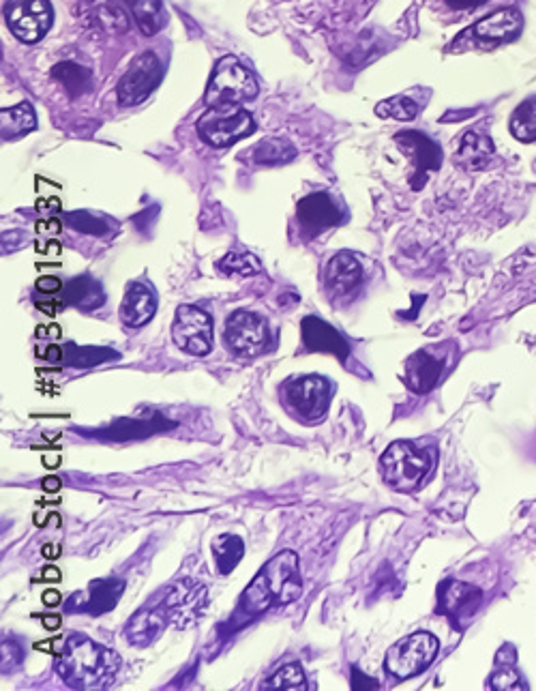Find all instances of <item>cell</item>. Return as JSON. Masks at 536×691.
I'll return each mask as SVG.
<instances>
[{"mask_svg": "<svg viewBox=\"0 0 536 691\" xmlns=\"http://www.w3.org/2000/svg\"><path fill=\"white\" fill-rule=\"evenodd\" d=\"M43 556L46 558L61 556V548H56V546H52V543H48V546H43Z\"/></svg>", "mask_w": 536, "mask_h": 691, "instance_id": "45", "label": "cell"}, {"mask_svg": "<svg viewBox=\"0 0 536 691\" xmlns=\"http://www.w3.org/2000/svg\"><path fill=\"white\" fill-rule=\"evenodd\" d=\"M37 290L39 292H46V294H52V292L63 290V284H61V279H58V277H39L37 279Z\"/></svg>", "mask_w": 536, "mask_h": 691, "instance_id": "39", "label": "cell"}, {"mask_svg": "<svg viewBox=\"0 0 536 691\" xmlns=\"http://www.w3.org/2000/svg\"><path fill=\"white\" fill-rule=\"evenodd\" d=\"M125 3L129 5L144 35L153 37L166 24V11H163L161 0H125Z\"/></svg>", "mask_w": 536, "mask_h": 691, "instance_id": "26", "label": "cell"}, {"mask_svg": "<svg viewBox=\"0 0 536 691\" xmlns=\"http://www.w3.org/2000/svg\"><path fill=\"white\" fill-rule=\"evenodd\" d=\"M125 591L123 580H93L88 584L86 599L82 595H73L67 604V610H78L93 616H101L116 608L118 599H121Z\"/></svg>", "mask_w": 536, "mask_h": 691, "instance_id": "15", "label": "cell"}, {"mask_svg": "<svg viewBox=\"0 0 536 691\" xmlns=\"http://www.w3.org/2000/svg\"><path fill=\"white\" fill-rule=\"evenodd\" d=\"M95 13H97V20L112 33L121 35L129 28L127 11L118 3H114V0H101V3L97 5V9H95Z\"/></svg>", "mask_w": 536, "mask_h": 691, "instance_id": "34", "label": "cell"}, {"mask_svg": "<svg viewBox=\"0 0 536 691\" xmlns=\"http://www.w3.org/2000/svg\"><path fill=\"white\" fill-rule=\"evenodd\" d=\"M163 78V67L153 52H144L131 61L125 76L118 82L121 106H138L151 95Z\"/></svg>", "mask_w": 536, "mask_h": 691, "instance_id": "11", "label": "cell"}, {"mask_svg": "<svg viewBox=\"0 0 536 691\" xmlns=\"http://www.w3.org/2000/svg\"><path fill=\"white\" fill-rule=\"evenodd\" d=\"M511 134L519 142L536 140V99L524 101L511 116Z\"/></svg>", "mask_w": 536, "mask_h": 691, "instance_id": "30", "label": "cell"}, {"mask_svg": "<svg viewBox=\"0 0 536 691\" xmlns=\"http://www.w3.org/2000/svg\"><path fill=\"white\" fill-rule=\"evenodd\" d=\"M43 580H46V582H61V571H58L56 567H48L46 571H43Z\"/></svg>", "mask_w": 536, "mask_h": 691, "instance_id": "43", "label": "cell"}, {"mask_svg": "<svg viewBox=\"0 0 536 691\" xmlns=\"http://www.w3.org/2000/svg\"><path fill=\"white\" fill-rule=\"evenodd\" d=\"M67 222H69V226L78 228L82 232H91V234H103V232H106V228L99 226L95 222V217L88 215V213H73V215L67 217Z\"/></svg>", "mask_w": 536, "mask_h": 691, "instance_id": "37", "label": "cell"}, {"mask_svg": "<svg viewBox=\"0 0 536 691\" xmlns=\"http://www.w3.org/2000/svg\"><path fill=\"white\" fill-rule=\"evenodd\" d=\"M296 157L294 144L286 138H268L262 140L256 149H253V161L260 166H281L288 164Z\"/></svg>", "mask_w": 536, "mask_h": 691, "instance_id": "28", "label": "cell"}, {"mask_svg": "<svg viewBox=\"0 0 536 691\" xmlns=\"http://www.w3.org/2000/svg\"><path fill=\"white\" fill-rule=\"evenodd\" d=\"M243 554H245V543L238 535L223 533L213 541L215 565H217V571L223 573V576H228V573L236 569V565L241 563Z\"/></svg>", "mask_w": 536, "mask_h": 691, "instance_id": "27", "label": "cell"}, {"mask_svg": "<svg viewBox=\"0 0 536 691\" xmlns=\"http://www.w3.org/2000/svg\"><path fill=\"white\" fill-rule=\"evenodd\" d=\"M521 26H524V18H521L517 9H500L481 22H476L470 33L483 41H506L517 37Z\"/></svg>", "mask_w": 536, "mask_h": 691, "instance_id": "21", "label": "cell"}, {"mask_svg": "<svg viewBox=\"0 0 536 691\" xmlns=\"http://www.w3.org/2000/svg\"><path fill=\"white\" fill-rule=\"evenodd\" d=\"M166 621L168 616L163 606L157 610H140L133 614V619L127 623L125 638L129 644L144 649V646L153 644L159 638L163 627H166Z\"/></svg>", "mask_w": 536, "mask_h": 691, "instance_id": "22", "label": "cell"}, {"mask_svg": "<svg viewBox=\"0 0 536 691\" xmlns=\"http://www.w3.org/2000/svg\"><path fill=\"white\" fill-rule=\"evenodd\" d=\"M43 490H46V492H58V490H61V479H58V477L43 479Z\"/></svg>", "mask_w": 536, "mask_h": 691, "instance_id": "42", "label": "cell"}, {"mask_svg": "<svg viewBox=\"0 0 536 691\" xmlns=\"http://www.w3.org/2000/svg\"><path fill=\"white\" fill-rule=\"evenodd\" d=\"M303 342L307 350L314 352H329L335 355L339 361H346L350 355V344L344 335H341L329 322H324L316 316H307L303 320Z\"/></svg>", "mask_w": 536, "mask_h": 691, "instance_id": "16", "label": "cell"}, {"mask_svg": "<svg viewBox=\"0 0 536 691\" xmlns=\"http://www.w3.org/2000/svg\"><path fill=\"white\" fill-rule=\"evenodd\" d=\"M303 593V578L299 571V556L294 552H281L273 556L253 582L245 588L241 608L247 614H262L268 608L292 604Z\"/></svg>", "mask_w": 536, "mask_h": 691, "instance_id": "2", "label": "cell"}, {"mask_svg": "<svg viewBox=\"0 0 536 691\" xmlns=\"http://www.w3.org/2000/svg\"><path fill=\"white\" fill-rule=\"evenodd\" d=\"M65 359L69 365H78V367H88V365H97L103 361H116L118 355L108 348H80V346H65Z\"/></svg>", "mask_w": 536, "mask_h": 691, "instance_id": "32", "label": "cell"}, {"mask_svg": "<svg viewBox=\"0 0 536 691\" xmlns=\"http://www.w3.org/2000/svg\"><path fill=\"white\" fill-rule=\"evenodd\" d=\"M157 312V299L151 290V286L133 282L121 305V320L131 329H140L146 322H151V318Z\"/></svg>", "mask_w": 536, "mask_h": 691, "instance_id": "19", "label": "cell"}, {"mask_svg": "<svg viewBox=\"0 0 536 691\" xmlns=\"http://www.w3.org/2000/svg\"><path fill=\"white\" fill-rule=\"evenodd\" d=\"M271 340L266 320L258 314L238 310L228 318L226 325V342L228 348L238 357H256L266 350V344Z\"/></svg>", "mask_w": 536, "mask_h": 691, "instance_id": "12", "label": "cell"}, {"mask_svg": "<svg viewBox=\"0 0 536 691\" xmlns=\"http://www.w3.org/2000/svg\"><path fill=\"white\" fill-rule=\"evenodd\" d=\"M483 601V593L479 588L459 582V580H446L442 582L438 591V610L449 616L451 623L457 627H464L468 623L474 612L479 610Z\"/></svg>", "mask_w": 536, "mask_h": 691, "instance_id": "14", "label": "cell"}, {"mask_svg": "<svg viewBox=\"0 0 536 691\" xmlns=\"http://www.w3.org/2000/svg\"><path fill=\"white\" fill-rule=\"evenodd\" d=\"M446 3H449L453 9L468 11V9H474V7L487 3V0H446Z\"/></svg>", "mask_w": 536, "mask_h": 691, "instance_id": "40", "label": "cell"}, {"mask_svg": "<svg viewBox=\"0 0 536 691\" xmlns=\"http://www.w3.org/2000/svg\"><path fill=\"white\" fill-rule=\"evenodd\" d=\"M352 689H380L376 679H369L359 668H352Z\"/></svg>", "mask_w": 536, "mask_h": 691, "instance_id": "38", "label": "cell"}, {"mask_svg": "<svg viewBox=\"0 0 536 691\" xmlns=\"http://www.w3.org/2000/svg\"><path fill=\"white\" fill-rule=\"evenodd\" d=\"M253 129H256L253 116L238 106L211 108L198 121L200 138L206 144L215 146V149H223V146H230L247 138Z\"/></svg>", "mask_w": 536, "mask_h": 691, "instance_id": "7", "label": "cell"}, {"mask_svg": "<svg viewBox=\"0 0 536 691\" xmlns=\"http://www.w3.org/2000/svg\"><path fill=\"white\" fill-rule=\"evenodd\" d=\"M296 215H299V222L311 232L333 228L341 219L337 204L329 194H311L303 198L299 202V209H296Z\"/></svg>", "mask_w": 536, "mask_h": 691, "instance_id": "20", "label": "cell"}, {"mask_svg": "<svg viewBox=\"0 0 536 691\" xmlns=\"http://www.w3.org/2000/svg\"><path fill=\"white\" fill-rule=\"evenodd\" d=\"M5 20L11 33L24 43H37L48 35L54 22L50 0H9Z\"/></svg>", "mask_w": 536, "mask_h": 691, "instance_id": "8", "label": "cell"}, {"mask_svg": "<svg viewBox=\"0 0 536 691\" xmlns=\"http://www.w3.org/2000/svg\"><path fill=\"white\" fill-rule=\"evenodd\" d=\"M363 282V269L350 252L337 254L326 269V286L337 299H348Z\"/></svg>", "mask_w": 536, "mask_h": 691, "instance_id": "17", "label": "cell"}, {"mask_svg": "<svg viewBox=\"0 0 536 691\" xmlns=\"http://www.w3.org/2000/svg\"><path fill=\"white\" fill-rule=\"evenodd\" d=\"M206 599L208 591L204 584L183 580L170 588L166 601H163V610H166L168 621H172L174 627L185 629L200 619L206 608Z\"/></svg>", "mask_w": 536, "mask_h": 691, "instance_id": "13", "label": "cell"}, {"mask_svg": "<svg viewBox=\"0 0 536 691\" xmlns=\"http://www.w3.org/2000/svg\"><path fill=\"white\" fill-rule=\"evenodd\" d=\"M172 337L181 350L204 357L213 350V318L200 307L181 305L174 314Z\"/></svg>", "mask_w": 536, "mask_h": 691, "instance_id": "9", "label": "cell"}, {"mask_svg": "<svg viewBox=\"0 0 536 691\" xmlns=\"http://www.w3.org/2000/svg\"><path fill=\"white\" fill-rule=\"evenodd\" d=\"M219 269L241 277L262 273V262L253 254H228L219 262Z\"/></svg>", "mask_w": 536, "mask_h": 691, "instance_id": "35", "label": "cell"}, {"mask_svg": "<svg viewBox=\"0 0 536 691\" xmlns=\"http://www.w3.org/2000/svg\"><path fill=\"white\" fill-rule=\"evenodd\" d=\"M264 691H305L307 679L299 664H290L279 668L271 679L262 685Z\"/></svg>", "mask_w": 536, "mask_h": 691, "instance_id": "31", "label": "cell"}, {"mask_svg": "<svg viewBox=\"0 0 536 691\" xmlns=\"http://www.w3.org/2000/svg\"><path fill=\"white\" fill-rule=\"evenodd\" d=\"M52 76L56 80H61V84L67 88L71 97H78V95L86 93L88 88H91V71L80 67V65L61 63V65L54 67Z\"/></svg>", "mask_w": 536, "mask_h": 691, "instance_id": "29", "label": "cell"}, {"mask_svg": "<svg viewBox=\"0 0 536 691\" xmlns=\"http://www.w3.org/2000/svg\"><path fill=\"white\" fill-rule=\"evenodd\" d=\"M376 114L384 116V119H395V121H412L416 119V114H419V106L414 104L410 97H393V99H386L380 101L376 106Z\"/></svg>", "mask_w": 536, "mask_h": 691, "instance_id": "33", "label": "cell"}, {"mask_svg": "<svg viewBox=\"0 0 536 691\" xmlns=\"http://www.w3.org/2000/svg\"><path fill=\"white\" fill-rule=\"evenodd\" d=\"M395 142L414 161L416 176L434 172L440 168V161H442L440 146L431 138H427L425 134H419V131H401V134L395 136Z\"/></svg>", "mask_w": 536, "mask_h": 691, "instance_id": "18", "label": "cell"}, {"mask_svg": "<svg viewBox=\"0 0 536 691\" xmlns=\"http://www.w3.org/2000/svg\"><path fill=\"white\" fill-rule=\"evenodd\" d=\"M35 127V110L31 104H26V101L20 106L5 108L0 112V134H3V140H18L26 134H31Z\"/></svg>", "mask_w": 536, "mask_h": 691, "instance_id": "24", "label": "cell"}, {"mask_svg": "<svg viewBox=\"0 0 536 691\" xmlns=\"http://www.w3.org/2000/svg\"><path fill=\"white\" fill-rule=\"evenodd\" d=\"M61 623H63V619H61V616H56V614H50V616H43V625H46L48 629H56V627H61Z\"/></svg>", "mask_w": 536, "mask_h": 691, "instance_id": "44", "label": "cell"}, {"mask_svg": "<svg viewBox=\"0 0 536 691\" xmlns=\"http://www.w3.org/2000/svg\"><path fill=\"white\" fill-rule=\"evenodd\" d=\"M106 301V294H103L101 286L95 282L93 277L82 275L78 279H71L65 286V303L80 307V310H97Z\"/></svg>", "mask_w": 536, "mask_h": 691, "instance_id": "25", "label": "cell"}, {"mask_svg": "<svg viewBox=\"0 0 536 691\" xmlns=\"http://www.w3.org/2000/svg\"><path fill=\"white\" fill-rule=\"evenodd\" d=\"M258 95V82L234 56H223L208 80L204 101L208 108L241 106Z\"/></svg>", "mask_w": 536, "mask_h": 691, "instance_id": "4", "label": "cell"}, {"mask_svg": "<svg viewBox=\"0 0 536 691\" xmlns=\"http://www.w3.org/2000/svg\"><path fill=\"white\" fill-rule=\"evenodd\" d=\"M451 344H442L423 348L406 361V374L404 380L406 385L419 395L429 393L431 389L438 387V382L449 370V359H451Z\"/></svg>", "mask_w": 536, "mask_h": 691, "instance_id": "10", "label": "cell"}, {"mask_svg": "<svg viewBox=\"0 0 536 691\" xmlns=\"http://www.w3.org/2000/svg\"><path fill=\"white\" fill-rule=\"evenodd\" d=\"M61 593H58V591H48V593H43V604H46V606H50V608H54V606H58V604H61Z\"/></svg>", "mask_w": 536, "mask_h": 691, "instance_id": "41", "label": "cell"}, {"mask_svg": "<svg viewBox=\"0 0 536 691\" xmlns=\"http://www.w3.org/2000/svg\"><path fill=\"white\" fill-rule=\"evenodd\" d=\"M436 451L416 447L410 440H397L382 453L380 470L384 481L397 492H414L434 468Z\"/></svg>", "mask_w": 536, "mask_h": 691, "instance_id": "3", "label": "cell"}, {"mask_svg": "<svg viewBox=\"0 0 536 691\" xmlns=\"http://www.w3.org/2000/svg\"><path fill=\"white\" fill-rule=\"evenodd\" d=\"M56 670L71 689H110L121 670V657L91 638L71 636L58 657Z\"/></svg>", "mask_w": 536, "mask_h": 691, "instance_id": "1", "label": "cell"}, {"mask_svg": "<svg viewBox=\"0 0 536 691\" xmlns=\"http://www.w3.org/2000/svg\"><path fill=\"white\" fill-rule=\"evenodd\" d=\"M331 398V382L316 374L290 378L281 389V400H284L288 413L303 423L320 421L329 410Z\"/></svg>", "mask_w": 536, "mask_h": 691, "instance_id": "5", "label": "cell"}, {"mask_svg": "<svg viewBox=\"0 0 536 691\" xmlns=\"http://www.w3.org/2000/svg\"><path fill=\"white\" fill-rule=\"evenodd\" d=\"M491 155H494V144L485 136L479 134V131H468L459 144V151H457V166H461L464 170H485Z\"/></svg>", "mask_w": 536, "mask_h": 691, "instance_id": "23", "label": "cell"}, {"mask_svg": "<svg viewBox=\"0 0 536 691\" xmlns=\"http://www.w3.org/2000/svg\"><path fill=\"white\" fill-rule=\"evenodd\" d=\"M438 651V640L431 634H425V631H419V634H412L395 642L391 649L386 651L384 668L389 670L395 679H412V676L421 674L434 664Z\"/></svg>", "mask_w": 536, "mask_h": 691, "instance_id": "6", "label": "cell"}, {"mask_svg": "<svg viewBox=\"0 0 536 691\" xmlns=\"http://www.w3.org/2000/svg\"><path fill=\"white\" fill-rule=\"evenodd\" d=\"M489 687L496 689V691H504V689H526V685L521 683V676L517 674L515 668H500L496 670V674L489 679Z\"/></svg>", "mask_w": 536, "mask_h": 691, "instance_id": "36", "label": "cell"}]
</instances>
